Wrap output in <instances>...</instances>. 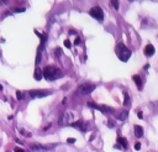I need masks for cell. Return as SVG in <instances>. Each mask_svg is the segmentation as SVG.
<instances>
[{
  "label": "cell",
  "instance_id": "obj_1",
  "mask_svg": "<svg viewBox=\"0 0 158 152\" xmlns=\"http://www.w3.org/2000/svg\"><path fill=\"white\" fill-rule=\"evenodd\" d=\"M42 74H43L44 79H47V80H53V79H57V78L63 76L62 70L57 68L56 66H47L46 68L42 70Z\"/></svg>",
  "mask_w": 158,
  "mask_h": 152
},
{
  "label": "cell",
  "instance_id": "obj_2",
  "mask_svg": "<svg viewBox=\"0 0 158 152\" xmlns=\"http://www.w3.org/2000/svg\"><path fill=\"white\" fill-rule=\"evenodd\" d=\"M116 54H118V57L121 59L122 62H126V61H129V58L131 57V51L123 43H119L118 46H116Z\"/></svg>",
  "mask_w": 158,
  "mask_h": 152
},
{
  "label": "cell",
  "instance_id": "obj_3",
  "mask_svg": "<svg viewBox=\"0 0 158 152\" xmlns=\"http://www.w3.org/2000/svg\"><path fill=\"white\" fill-rule=\"evenodd\" d=\"M95 88H96V85L94 84V83H90V82H86V83H83L79 85V88H78V92L80 93V94H90L92 92L95 90Z\"/></svg>",
  "mask_w": 158,
  "mask_h": 152
},
{
  "label": "cell",
  "instance_id": "obj_4",
  "mask_svg": "<svg viewBox=\"0 0 158 152\" xmlns=\"http://www.w3.org/2000/svg\"><path fill=\"white\" fill-rule=\"evenodd\" d=\"M72 119H73V114L69 113V111H64V113H62L61 116H59L58 124H59V126L70 125V121H72Z\"/></svg>",
  "mask_w": 158,
  "mask_h": 152
},
{
  "label": "cell",
  "instance_id": "obj_5",
  "mask_svg": "<svg viewBox=\"0 0 158 152\" xmlns=\"http://www.w3.org/2000/svg\"><path fill=\"white\" fill-rule=\"evenodd\" d=\"M89 14H90V16H93L94 19H96V20H99V21L104 20V13H103V10H101V7H99V6H94L93 9H90Z\"/></svg>",
  "mask_w": 158,
  "mask_h": 152
},
{
  "label": "cell",
  "instance_id": "obj_6",
  "mask_svg": "<svg viewBox=\"0 0 158 152\" xmlns=\"http://www.w3.org/2000/svg\"><path fill=\"white\" fill-rule=\"evenodd\" d=\"M54 147V145H40V143H31L30 148L32 151H47V150H52Z\"/></svg>",
  "mask_w": 158,
  "mask_h": 152
},
{
  "label": "cell",
  "instance_id": "obj_7",
  "mask_svg": "<svg viewBox=\"0 0 158 152\" xmlns=\"http://www.w3.org/2000/svg\"><path fill=\"white\" fill-rule=\"evenodd\" d=\"M88 105L90 108H94V109L100 110L101 113H114V110H112L110 106H106V105H99V104H95V103H93V102H89Z\"/></svg>",
  "mask_w": 158,
  "mask_h": 152
},
{
  "label": "cell",
  "instance_id": "obj_8",
  "mask_svg": "<svg viewBox=\"0 0 158 152\" xmlns=\"http://www.w3.org/2000/svg\"><path fill=\"white\" fill-rule=\"evenodd\" d=\"M29 94L31 98H42V96L50 95L51 92L50 90H30Z\"/></svg>",
  "mask_w": 158,
  "mask_h": 152
},
{
  "label": "cell",
  "instance_id": "obj_9",
  "mask_svg": "<svg viewBox=\"0 0 158 152\" xmlns=\"http://www.w3.org/2000/svg\"><path fill=\"white\" fill-rule=\"evenodd\" d=\"M70 125H72L73 127H76V129H79L82 132H85L86 131V122L84 120H78L76 122H72Z\"/></svg>",
  "mask_w": 158,
  "mask_h": 152
},
{
  "label": "cell",
  "instance_id": "obj_10",
  "mask_svg": "<svg viewBox=\"0 0 158 152\" xmlns=\"http://www.w3.org/2000/svg\"><path fill=\"white\" fill-rule=\"evenodd\" d=\"M145 54L147 56V57H151V56L155 54V47H153V44L148 43L147 46L145 47Z\"/></svg>",
  "mask_w": 158,
  "mask_h": 152
},
{
  "label": "cell",
  "instance_id": "obj_11",
  "mask_svg": "<svg viewBox=\"0 0 158 152\" xmlns=\"http://www.w3.org/2000/svg\"><path fill=\"white\" fill-rule=\"evenodd\" d=\"M133 129H135V135H136V137H138V139H140V137L143 136V127H142V126L135 125Z\"/></svg>",
  "mask_w": 158,
  "mask_h": 152
},
{
  "label": "cell",
  "instance_id": "obj_12",
  "mask_svg": "<svg viewBox=\"0 0 158 152\" xmlns=\"http://www.w3.org/2000/svg\"><path fill=\"white\" fill-rule=\"evenodd\" d=\"M132 79H133L135 83H136L137 88L141 90V89H142V79H141V77H140V76H137V74H135V76L132 77Z\"/></svg>",
  "mask_w": 158,
  "mask_h": 152
},
{
  "label": "cell",
  "instance_id": "obj_13",
  "mask_svg": "<svg viewBox=\"0 0 158 152\" xmlns=\"http://www.w3.org/2000/svg\"><path fill=\"white\" fill-rule=\"evenodd\" d=\"M118 145L122 148H127V140L125 137H118Z\"/></svg>",
  "mask_w": 158,
  "mask_h": 152
},
{
  "label": "cell",
  "instance_id": "obj_14",
  "mask_svg": "<svg viewBox=\"0 0 158 152\" xmlns=\"http://www.w3.org/2000/svg\"><path fill=\"white\" fill-rule=\"evenodd\" d=\"M33 77H35L36 80H41V79H42V77H43L42 70H41L40 68H36L35 69V73H33Z\"/></svg>",
  "mask_w": 158,
  "mask_h": 152
},
{
  "label": "cell",
  "instance_id": "obj_15",
  "mask_svg": "<svg viewBox=\"0 0 158 152\" xmlns=\"http://www.w3.org/2000/svg\"><path fill=\"white\" fill-rule=\"evenodd\" d=\"M127 116H129V111H127V110H122L121 113L119 114L118 119H119V120H121V121H125L126 119H127Z\"/></svg>",
  "mask_w": 158,
  "mask_h": 152
},
{
  "label": "cell",
  "instance_id": "obj_16",
  "mask_svg": "<svg viewBox=\"0 0 158 152\" xmlns=\"http://www.w3.org/2000/svg\"><path fill=\"white\" fill-rule=\"evenodd\" d=\"M123 96H125V100H123V105L129 106L130 105V96L127 94V92H123Z\"/></svg>",
  "mask_w": 158,
  "mask_h": 152
},
{
  "label": "cell",
  "instance_id": "obj_17",
  "mask_svg": "<svg viewBox=\"0 0 158 152\" xmlns=\"http://www.w3.org/2000/svg\"><path fill=\"white\" fill-rule=\"evenodd\" d=\"M41 58H42V53H41V51L37 52V58H36V64H40L41 63Z\"/></svg>",
  "mask_w": 158,
  "mask_h": 152
},
{
  "label": "cell",
  "instance_id": "obj_18",
  "mask_svg": "<svg viewBox=\"0 0 158 152\" xmlns=\"http://www.w3.org/2000/svg\"><path fill=\"white\" fill-rule=\"evenodd\" d=\"M20 133H21V135H24V136H27V137L31 136V133L27 132V131H26V130H24V129H20Z\"/></svg>",
  "mask_w": 158,
  "mask_h": 152
},
{
  "label": "cell",
  "instance_id": "obj_19",
  "mask_svg": "<svg viewBox=\"0 0 158 152\" xmlns=\"http://www.w3.org/2000/svg\"><path fill=\"white\" fill-rule=\"evenodd\" d=\"M108 126H109V127H115V126H116V122L110 119V120H109V122H108Z\"/></svg>",
  "mask_w": 158,
  "mask_h": 152
},
{
  "label": "cell",
  "instance_id": "obj_20",
  "mask_svg": "<svg viewBox=\"0 0 158 152\" xmlns=\"http://www.w3.org/2000/svg\"><path fill=\"white\" fill-rule=\"evenodd\" d=\"M16 98L19 99V100H21V99H24V94L20 92V90H17L16 92Z\"/></svg>",
  "mask_w": 158,
  "mask_h": 152
},
{
  "label": "cell",
  "instance_id": "obj_21",
  "mask_svg": "<svg viewBox=\"0 0 158 152\" xmlns=\"http://www.w3.org/2000/svg\"><path fill=\"white\" fill-rule=\"evenodd\" d=\"M61 54H62V50L59 47H57V48H56V56H57V57H59Z\"/></svg>",
  "mask_w": 158,
  "mask_h": 152
},
{
  "label": "cell",
  "instance_id": "obj_22",
  "mask_svg": "<svg viewBox=\"0 0 158 152\" xmlns=\"http://www.w3.org/2000/svg\"><path fill=\"white\" fill-rule=\"evenodd\" d=\"M64 46H66L67 48H70V47H72V44H70V41H69V40H66V41H64Z\"/></svg>",
  "mask_w": 158,
  "mask_h": 152
},
{
  "label": "cell",
  "instance_id": "obj_23",
  "mask_svg": "<svg viewBox=\"0 0 158 152\" xmlns=\"http://www.w3.org/2000/svg\"><path fill=\"white\" fill-rule=\"evenodd\" d=\"M76 139H73V137H68V139H67V142H68V143H74V142H76Z\"/></svg>",
  "mask_w": 158,
  "mask_h": 152
},
{
  "label": "cell",
  "instance_id": "obj_24",
  "mask_svg": "<svg viewBox=\"0 0 158 152\" xmlns=\"http://www.w3.org/2000/svg\"><path fill=\"white\" fill-rule=\"evenodd\" d=\"M111 5H112V6H114V7H115V9H116V10H118V9H119V1H111Z\"/></svg>",
  "mask_w": 158,
  "mask_h": 152
},
{
  "label": "cell",
  "instance_id": "obj_25",
  "mask_svg": "<svg viewBox=\"0 0 158 152\" xmlns=\"http://www.w3.org/2000/svg\"><path fill=\"white\" fill-rule=\"evenodd\" d=\"M135 148H136V150H140V148H141V143L140 142H136V143H135Z\"/></svg>",
  "mask_w": 158,
  "mask_h": 152
},
{
  "label": "cell",
  "instance_id": "obj_26",
  "mask_svg": "<svg viewBox=\"0 0 158 152\" xmlns=\"http://www.w3.org/2000/svg\"><path fill=\"white\" fill-rule=\"evenodd\" d=\"M15 152H25L22 148H20V147H15V150H14Z\"/></svg>",
  "mask_w": 158,
  "mask_h": 152
},
{
  "label": "cell",
  "instance_id": "obj_27",
  "mask_svg": "<svg viewBox=\"0 0 158 152\" xmlns=\"http://www.w3.org/2000/svg\"><path fill=\"white\" fill-rule=\"evenodd\" d=\"M79 43H80V38H79V37H77L76 41H74V44H79Z\"/></svg>",
  "mask_w": 158,
  "mask_h": 152
},
{
  "label": "cell",
  "instance_id": "obj_28",
  "mask_svg": "<svg viewBox=\"0 0 158 152\" xmlns=\"http://www.w3.org/2000/svg\"><path fill=\"white\" fill-rule=\"evenodd\" d=\"M14 11H16V13H22V11H25V9H15Z\"/></svg>",
  "mask_w": 158,
  "mask_h": 152
},
{
  "label": "cell",
  "instance_id": "obj_29",
  "mask_svg": "<svg viewBox=\"0 0 158 152\" xmlns=\"http://www.w3.org/2000/svg\"><path fill=\"white\" fill-rule=\"evenodd\" d=\"M137 116L140 117V119H142V117H143V115H142V113H141V111H138V113H137Z\"/></svg>",
  "mask_w": 158,
  "mask_h": 152
},
{
  "label": "cell",
  "instance_id": "obj_30",
  "mask_svg": "<svg viewBox=\"0 0 158 152\" xmlns=\"http://www.w3.org/2000/svg\"><path fill=\"white\" fill-rule=\"evenodd\" d=\"M66 103H67V99L64 98V99H63V100H62V104H63V105H64V104H66Z\"/></svg>",
  "mask_w": 158,
  "mask_h": 152
},
{
  "label": "cell",
  "instance_id": "obj_31",
  "mask_svg": "<svg viewBox=\"0 0 158 152\" xmlns=\"http://www.w3.org/2000/svg\"><path fill=\"white\" fill-rule=\"evenodd\" d=\"M0 90H3V85H0Z\"/></svg>",
  "mask_w": 158,
  "mask_h": 152
}]
</instances>
